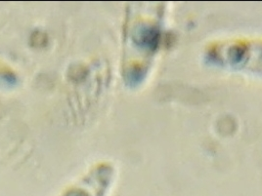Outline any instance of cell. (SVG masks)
<instances>
[{
    "mask_svg": "<svg viewBox=\"0 0 262 196\" xmlns=\"http://www.w3.org/2000/svg\"><path fill=\"white\" fill-rule=\"evenodd\" d=\"M204 59L210 66L262 77V38L211 43L206 49Z\"/></svg>",
    "mask_w": 262,
    "mask_h": 196,
    "instance_id": "obj_1",
    "label": "cell"
},
{
    "mask_svg": "<svg viewBox=\"0 0 262 196\" xmlns=\"http://www.w3.org/2000/svg\"><path fill=\"white\" fill-rule=\"evenodd\" d=\"M132 43L147 55L157 52L161 40V27L158 22H142L137 23L131 33Z\"/></svg>",
    "mask_w": 262,
    "mask_h": 196,
    "instance_id": "obj_2",
    "label": "cell"
},
{
    "mask_svg": "<svg viewBox=\"0 0 262 196\" xmlns=\"http://www.w3.org/2000/svg\"><path fill=\"white\" fill-rule=\"evenodd\" d=\"M112 185V175L109 172L101 176L97 181L77 185L67 190L62 196H108Z\"/></svg>",
    "mask_w": 262,
    "mask_h": 196,
    "instance_id": "obj_3",
    "label": "cell"
}]
</instances>
